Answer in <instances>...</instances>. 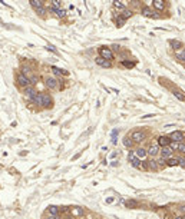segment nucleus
I'll return each instance as SVG.
<instances>
[{
    "label": "nucleus",
    "instance_id": "23",
    "mask_svg": "<svg viewBox=\"0 0 185 219\" xmlns=\"http://www.w3.org/2000/svg\"><path fill=\"white\" fill-rule=\"evenodd\" d=\"M172 95H174L178 100H181V102H184V100H185L184 92H182V90H180V89H174V90H172Z\"/></svg>",
    "mask_w": 185,
    "mask_h": 219
},
{
    "label": "nucleus",
    "instance_id": "17",
    "mask_svg": "<svg viewBox=\"0 0 185 219\" xmlns=\"http://www.w3.org/2000/svg\"><path fill=\"white\" fill-rule=\"evenodd\" d=\"M172 152H174V150L171 149V146H165V148H161L159 155H161V158H164V159H169L172 156Z\"/></svg>",
    "mask_w": 185,
    "mask_h": 219
},
{
    "label": "nucleus",
    "instance_id": "26",
    "mask_svg": "<svg viewBox=\"0 0 185 219\" xmlns=\"http://www.w3.org/2000/svg\"><path fill=\"white\" fill-rule=\"evenodd\" d=\"M175 59H176L178 62H182V63H185V49L175 52Z\"/></svg>",
    "mask_w": 185,
    "mask_h": 219
},
{
    "label": "nucleus",
    "instance_id": "40",
    "mask_svg": "<svg viewBox=\"0 0 185 219\" xmlns=\"http://www.w3.org/2000/svg\"><path fill=\"white\" fill-rule=\"evenodd\" d=\"M180 166H182V168L185 169V156H182V158H180Z\"/></svg>",
    "mask_w": 185,
    "mask_h": 219
},
{
    "label": "nucleus",
    "instance_id": "35",
    "mask_svg": "<svg viewBox=\"0 0 185 219\" xmlns=\"http://www.w3.org/2000/svg\"><path fill=\"white\" fill-rule=\"evenodd\" d=\"M178 152H180V153H184L185 155V140L184 142H181V143H178Z\"/></svg>",
    "mask_w": 185,
    "mask_h": 219
},
{
    "label": "nucleus",
    "instance_id": "21",
    "mask_svg": "<svg viewBox=\"0 0 185 219\" xmlns=\"http://www.w3.org/2000/svg\"><path fill=\"white\" fill-rule=\"evenodd\" d=\"M59 212H60L59 206H55V205L48 206V209H46V214H49V215H55V216H59Z\"/></svg>",
    "mask_w": 185,
    "mask_h": 219
},
{
    "label": "nucleus",
    "instance_id": "36",
    "mask_svg": "<svg viewBox=\"0 0 185 219\" xmlns=\"http://www.w3.org/2000/svg\"><path fill=\"white\" fill-rule=\"evenodd\" d=\"M158 166H159V169H161V168H165V166H166V159H164V158H159V159H158Z\"/></svg>",
    "mask_w": 185,
    "mask_h": 219
},
{
    "label": "nucleus",
    "instance_id": "13",
    "mask_svg": "<svg viewBox=\"0 0 185 219\" xmlns=\"http://www.w3.org/2000/svg\"><path fill=\"white\" fill-rule=\"evenodd\" d=\"M139 12H141V14L145 16V17H152L154 13H155V10L152 9V7H149V6H147V5H142V7H141Z\"/></svg>",
    "mask_w": 185,
    "mask_h": 219
},
{
    "label": "nucleus",
    "instance_id": "34",
    "mask_svg": "<svg viewBox=\"0 0 185 219\" xmlns=\"http://www.w3.org/2000/svg\"><path fill=\"white\" fill-rule=\"evenodd\" d=\"M39 83V76L38 75H32L30 76V84L32 86H36Z\"/></svg>",
    "mask_w": 185,
    "mask_h": 219
},
{
    "label": "nucleus",
    "instance_id": "41",
    "mask_svg": "<svg viewBox=\"0 0 185 219\" xmlns=\"http://www.w3.org/2000/svg\"><path fill=\"white\" fill-rule=\"evenodd\" d=\"M45 219H60L59 216H55V215H49V214H46V218Z\"/></svg>",
    "mask_w": 185,
    "mask_h": 219
},
{
    "label": "nucleus",
    "instance_id": "9",
    "mask_svg": "<svg viewBox=\"0 0 185 219\" xmlns=\"http://www.w3.org/2000/svg\"><path fill=\"white\" fill-rule=\"evenodd\" d=\"M22 93H23V96L29 100L30 98H33L34 95L38 93V90H36V88H34V86H27V88L22 89Z\"/></svg>",
    "mask_w": 185,
    "mask_h": 219
},
{
    "label": "nucleus",
    "instance_id": "22",
    "mask_svg": "<svg viewBox=\"0 0 185 219\" xmlns=\"http://www.w3.org/2000/svg\"><path fill=\"white\" fill-rule=\"evenodd\" d=\"M71 214H72V216H83L85 210H83V208L75 206V208H72V209H71Z\"/></svg>",
    "mask_w": 185,
    "mask_h": 219
},
{
    "label": "nucleus",
    "instance_id": "19",
    "mask_svg": "<svg viewBox=\"0 0 185 219\" xmlns=\"http://www.w3.org/2000/svg\"><path fill=\"white\" fill-rule=\"evenodd\" d=\"M115 24H116V27H123V26H125V23H126V19H125V17H122V16H121V14H116V16H115Z\"/></svg>",
    "mask_w": 185,
    "mask_h": 219
},
{
    "label": "nucleus",
    "instance_id": "28",
    "mask_svg": "<svg viewBox=\"0 0 185 219\" xmlns=\"http://www.w3.org/2000/svg\"><path fill=\"white\" fill-rule=\"evenodd\" d=\"M122 142H123V146H125V148H132L133 145H135V143H133V140L131 139V136H129V135L125 136V138L122 139Z\"/></svg>",
    "mask_w": 185,
    "mask_h": 219
},
{
    "label": "nucleus",
    "instance_id": "42",
    "mask_svg": "<svg viewBox=\"0 0 185 219\" xmlns=\"http://www.w3.org/2000/svg\"><path fill=\"white\" fill-rule=\"evenodd\" d=\"M48 49H49V50H52L53 53H57V50L55 49V46H52V45H49V46H48Z\"/></svg>",
    "mask_w": 185,
    "mask_h": 219
},
{
    "label": "nucleus",
    "instance_id": "25",
    "mask_svg": "<svg viewBox=\"0 0 185 219\" xmlns=\"http://www.w3.org/2000/svg\"><path fill=\"white\" fill-rule=\"evenodd\" d=\"M52 70H53V73H55V75H57V76H60V75H63V76H69V72H67V70H65V69H59V67H56V66H52Z\"/></svg>",
    "mask_w": 185,
    "mask_h": 219
},
{
    "label": "nucleus",
    "instance_id": "38",
    "mask_svg": "<svg viewBox=\"0 0 185 219\" xmlns=\"http://www.w3.org/2000/svg\"><path fill=\"white\" fill-rule=\"evenodd\" d=\"M111 49H112V52H121V46H119V45H114V46L111 47Z\"/></svg>",
    "mask_w": 185,
    "mask_h": 219
},
{
    "label": "nucleus",
    "instance_id": "3",
    "mask_svg": "<svg viewBox=\"0 0 185 219\" xmlns=\"http://www.w3.org/2000/svg\"><path fill=\"white\" fill-rule=\"evenodd\" d=\"M43 83H45V86H46L49 90H57V89H59V83H60V82H59L55 76H45Z\"/></svg>",
    "mask_w": 185,
    "mask_h": 219
},
{
    "label": "nucleus",
    "instance_id": "29",
    "mask_svg": "<svg viewBox=\"0 0 185 219\" xmlns=\"http://www.w3.org/2000/svg\"><path fill=\"white\" fill-rule=\"evenodd\" d=\"M178 165H180V158L166 159V166H178Z\"/></svg>",
    "mask_w": 185,
    "mask_h": 219
},
{
    "label": "nucleus",
    "instance_id": "32",
    "mask_svg": "<svg viewBox=\"0 0 185 219\" xmlns=\"http://www.w3.org/2000/svg\"><path fill=\"white\" fill-rule=\"evenodd\" d=\"M125 205L128 206V208H131V209H135V208L139 206V203H138L135 199H129V200H126V203H125Z\"/></svg>",
    "mask_w": 185,
    "mask_h": 219
},
{
    "label": "nucleus",
    "instance_id": "30",
    "mask_svg": "<svg viewBox=\"0 0 185 219\" xmlns=\"http://www.w3.org/2000/svg\"><path fill=\"white\" fill-rule=\"evenodd\" d=\"M119 14H121L122 17H125V19L128 20L129 17H132V16H133V10H132V9H128V7H126V9L123 10L122 13H119Z\"/></svg>",
    "mask_w": 185,
    "mask_h": 219
},
{
    "label": "nucleus",
    "instance_id": "4",
    "mask_svg": "<svg viewBox=\"0 0 185 219\" xmlns=\"http://www.w3.org/2000/svg\"><path fill=\"white\" fill-rule=\"evenodd\" d=\"M55 102H53L52 95L48 92H42V109H52Z\"/></svg>",
    "mask_w": 185,
    "mask_h": 219
},
{
    "label": "nucleus",
    "instance_id": "24",
    "mask_svg": "<svg viewBox=\"0 0 185 219\" xmlns=\"http://www.w3.org/2000/svg\"><path fill=\"white\" fill-rule=\"evenodd\" d=\"M29 3H30V6H32V9H33V10H38V9H40V7H43V6H45L42 0H30Z\"/></svg>",
    "mask_w": 185,
    "mask_h": 219
},
{
    "label": "nucleus",
    "instance_id": "44",
    "mask_svg": "<svg viewBox=\"0 0 185 219\" xmlns=\"http://www.w3.org/2000/svg\"><path fill=\"white\" fill-rule=\"evenodd\" d=\"M174 219H184V218H182V216H175Z\"/></svg>",
    "mask_w": 185,
    "mask_h": 219
},
{
    "label": "nucleus",
    "instance_id": "43",
    "mask_svg": "<svg viewBox=\"0 0 185 219\" xmlns=\"http://www.w3.org/2000/svg\"><path fill=\"white\" fill-rule=\"evenodd\" d=\"M152 116H155V115L152 113V115H145V116H142V117H143V119H147V117H152Z\"/></svg>",
    "mask_w": 185,
    "mask_h": 219
},
{
    "label": "nucleus",
    "instance_id": "14",
    "mask_svg": "<svg viewBox=\"0 0 185 219\" xmlns=\"http://www.w3.org/2000/svg\"><path fill=\"white\" fill-rule=\"evenodd\" d=\"M171 138L169 136H165V135H162V136H159L158 138V145L161 146V148H165V146H169L171 145Z\"/></svg>",
    "mask_w": 185,
    "mask_h": 219
},
{
    "label": "nucleus",
    "instance_id": "20",
    "mask_svg": "<svg viewBox=\"0 0 185 219\" xmlns=\"http://www.w3.org/2000/svg\"><path fill=\"white\" fill-rule=\"evenodd\" d=\"M50 12H55V13H56V16L57 17H59V19H65V17H66V10L65 9H55V7H50Z\"/></svg>",
    "mask_w": 185,
    "mask_h": 219
},
{
    "label": "nucleus",
    "instance_id": "45",
    "mask_svg": "<svg viewBox=\"0 0 185 219\" xmlns=\"http://www.w3.org/2000/svg\"><path fill=\"white\" fill-rule=\"evenodd\" d=\"M182 218H184V219H185V215H184V216H182Z\"/></svg>",
    "mask_w": 185,
    "mask_h": 219
},
{
    "label": "nucleus",
    "instance_id": "16",
    "mask_svg": "<svg viewBox=\"0 0 185 219\" xmlns=\"http://www.w3.org/2000/svg\"><path fill=\"white\" fill-rule=\"evenodd\" d=\"M29 102L32 103V105H36V106L42 107V92H38V93L34 95L33 98L29 99Z\"/></svg>",
    "mask_w": 185,
    "mask_h": 219
},
{
    "label": "nucleus",
    "instance_id": "31",
    "mask_svg": "<svg viewBox=\"0 0 185 219\" xmlns=\"http://www.w3.org/2000/svg\"><path fill=\"white\" fill-rule=\"evenodd\" d=\"M121 65H122L123 67H126V69H132V67H135V65H136V62H129V60H121Z\"/></svg>",
    "mask_w": 185,
    "mask_h": 219
},
{
    "label": "nucleus",
    "instance_id": "15",
    "mask_svg": "<svg viewBox=\"0 0 185 219\" xmlns=\"http://www.w3.org/2000/svg\"><path fill=\"white\" fill-rule=\"evenodd\" d=\"M147 163H148V171H154V172H158V171H159L158 160L155 158H151L149 160H147Z\"/></svg>",
    "mask_w": 185,
    "mask_h": 219
},
{
    "label": "nucleus",
    "instance_id": "18",
    "mask_svg": "<svg viewBox=\"0 0 185 219\" xmlns=\"http://www.w3.org/2000/svg\"><path fill=\"white\" fill-rule=\"evenodd\" d=\"M169 45H171V47L174 49V50H182L184 49V43L181 42V40H176V39H172V40H169Z\"/></svg>",
    "mask_w": 185,
    "mask_h": 219
},
{
    "label": "nucleus",
    "instance_id": "11",
    "mask_svg": "<svg viewBox=\"0 0 185 219\" xmlns=\"http://www.w3.org/2000/svg\"><path fill=\"white\" fill-rule=\"evenodd\" d=\"M152 7H154V10L155 12H164L165 10V7H166V3L165 2H162V0H154L152 2Z\"/></svg>",
    "mask_w": 185,
    "mask_h": 219
},
{
    "label": "nucleus",
    "instance_id": "7",
    "mask_svg": "<svg viewBox=\"0 0 185 219\" xmlns=\"http://www.w3.org/2000/svg\"><path fill=\"white\" fill-rule=\"evenodd\" d=\"M95 63L98 66H100V67H103V69H111L112 66H114V63L109 60H106V59H103V57L100 56H96L95 57Z\"/></svg>",
    "mask_w": 185,
    "mask_h": 219
},
{
    "label": "nucleus",
    "instance_id": "12",
    "mask_svg": "<svg viewBox=\"0 0 185 219\" xmlns=\"http://www.w3.org/2000/svg\"><path fill=\"white\" fill-rule=\"evenodd\" d=\"M133 152H135V156H136L138 159H141V160H145L148 156V149H145L142 146H141V148H136Z\"/></svg>",
    "mask_w": 185,
    "mask_h": 219
},
{
    "label": "nucleus",
    "instance_id": "5",
    "mask_svg": "<svg viewBox=\"0 0 185 219\" xmlns=\"http://www.w3.org/2000/svg\"><path fill=\"white\" fill-rule=\"evenodd\" d=\"M129 136H131V139L133 140V143H141V142H143V140L147 139V133L143 131H139V129H138V131H133Z\"/></svg>",
    "mask_w": 185,
    "mask_h": 219
},
{
    "label": "nucleus",
    "instance_id": "6",
    "mask_svg": "<svg viewBox=\"0 0 185 219\" xmlns=\"http://www.w3.org/2000/svg\"><path fill=\"white\" fill-rule=\"evenodd\" d=\"M19 72L20 73H22V75H24V76H27L29 79H30V76L32 75H34L33 72H34V67L33 66H30L27 63V62H26V63H22V65H20V67H19Z\"/></svg>",
    "mask_w": 185,
    "mask_h": 219
},
{
    "label": "nucleus",
    "instance_id": "33",
    "mask_svg": "<svg viewBox=\"0 0 185 219\" xmlns=\"http://www.w3.org/2000/svg\"><path fill=\"white\" fill-rule=\"evenodd\" d=\"M36 12V14H38L39 17H46V13H48V9L43 6V7H40V9H38V10H34Z\"/></svg>",
    "mask_w": 185,
    "mask_h": 219
},
{
    "label": "nucleus",
    "instance_id": "8",
    "mask_svg": "<svg viewBox=\"0 0 185 219\" xmlns=\"http://www.w3.org/2000/svg\"><path fill=\"white\" fill-rule=\"evenodd\" d=\"M169 138H171L172 142H178V143H181V142H184L185 140V133L184 132H181V131H175L169 135Z\"/></svg>",
    "mask_w": 185,
    "mask_h": 219
},
{
    "label": "nucleus",
    "instance_id": "37",
    "mask_svg": "<svg viewBox=\"0 0 185 219\" xmlns=\"http://www.w3.org/2000/svg\"><path fill=\"white\" fill-rule=\"evenodd\" d=\"M131 6H132V7H139V10L142 7V5H141L139 2H136V0H135V2H131Z\"/></svg>",
    "mask_w": 185,
    "mask_h": 219
},
{
    "label": "nucleus",
    "instance_id": "27",
    "mask_svg": "<svg viewBox=\"0 0 185 219\" xmlns=\"http://www.w3.org/2000/svg\"><path fill=\"white\" fill-rule=\"evenodd\" d=\"M112 6H114V9L118 10V13H122L123 10L126 9V5H123V3H121V2H114Z\"/></svg>",
    "mask_w": 185,
    "mask_h": 219
},
{
    "label": "nucleus",
    "instance_id": "2",
    "mask_svg": "<svg viewBox=\"0 0 185 219\" xmlns=\"http://www.w3.org/2000/svg\"><path fill=\"white\" fill-rule=\"evenodd\" d=\"M98 52H99V56L106 59V60H109V62L115 60V53L112 52V49H111L109 46H100L99 49H98Z\"/></svg>",
    "mask_w": 185,
    "mask_h": 219
},
{
    "label": "nucleus",
    "instance_id": "1",
    "mask_svg": "<svg viewBox=\"0 0 185 219\" xmlns=\"http://www.w3.org/2000/svg\"><path fill=\"white\" fill-rule=\"evenodd\" d=\"M14 82H16V86L22 90V89L27 88V86H32L30 84V79H29L27 76L22 75L20 72H16V75H14Z\"/></svg>",
    "mask_w": 185,
    "mask_h": 219
},
{
    "label": "nucleus",
    "instance_id": "10",
    "mask_svg": "<svg viewBox=\"0 0 185 219\" xmlns=\"http://www.w3.org/2000/svg\"><path fill=\"white\" fill-rule=\"evenodd\" d=\"M161 152V146L158 143H154V145H149V148H148V156H151V158H155L158 156Z\"/></svg>",
    "mask_w": 185,
    "mask_h": 219
},
{
    "label": "nucleus",
    "instance_id": "46",
    "mask_svg": "<svg viewBox=\"0 0 185 219\" xmlns=\"http://www.w3.org/2000/svg\"><path fill=\"white\" fill-rule=\"evenodd\" d=\"M184 66H185V63H184Z\"/></svg>",
    "mask_w": 185,
    "mask_h": 219
},
{
    "label": "nucleus",
    "instance_id": "39",
    "mask_svg": "<svg viewBox=\"0 0 185 219\" xmlns=\"http://www.w3.org/2000/svg\"><path fill=\"white\" fill-rule=\"evenodd\" d=\"M169 146H171L172 150H176V149H178V142H171V145H169Z\"/></svg>",
    "mask_w": 185,
    "mask_h": 219
}]
</instances>
